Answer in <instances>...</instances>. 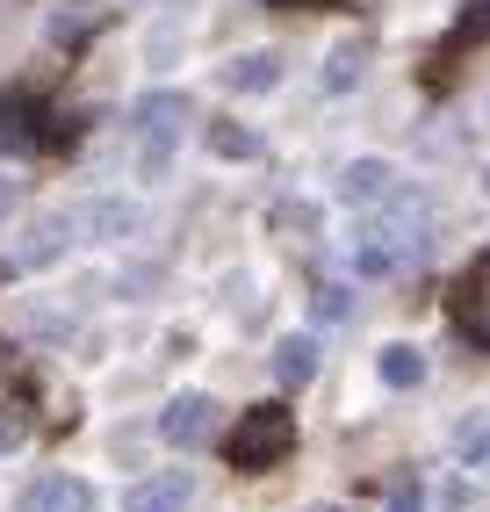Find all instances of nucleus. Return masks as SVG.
I'll use <instances>...</instances> for the list:
<instances>
[{
  "instance_id": "f257e3e1",
  "label": "nucleus",
  "mask_w": 490,
  "mask_h": 512,
  "mask_svg": "<svg viewBox=\"0 0 490 512\" xmlns=\"http://www.w3.org/2000/svg\"><path fill=\"white\" fill-rule=\"evenodd\" d=\"M296 448V412H282V404H253V412H238V426H231V440H224V455H231V469H274Z\"/></svg>"
},
{
  "instance_id": "f03ea898",
  "label": "nucleus",
  "mask_w": 490,
  "mask_h": 512,
  "mask_svg": "<svg viewBox=\"0 0 490 512\" xmlns=\"http://www.w3.org/2000/svg\"><path fill=\"white\" fill-rule=\"evenodd\" d=\"M375 231L397 246V260H404V267H418V260H426V231H433V210H426V195H404V188H397L390 202H382Z\"/></svg>"
},
{
  "instance_id": "7ed1b4c3",
  "label": "nucleus",
  "mask_w": 490,
  "mask_h": 512,
  "mask_svg": "<svg viewBox=\"0 0 490 512\" xmlns=\"http://www.w3.org/2000/svg\"><path fill=\"white\" fill-rule=\"evenodd\" d=\"M130 123H137V138H145V166L159 174L166 166V145L181 138V123H188V94H145L130 109Z\"/></svg>"
},
{
  "instance_id": "20e7f679",
  "label": "nucleus",
  "mask_w": 490,
  "mask_h": 512,
  "mask_svg": "<svg viewBox=\"0 0 490 512\" xmlns=\"http://www.w3.org/2000/svg\"><path fill=\"white\" fill-rule=\"evenodd\" d=\"M209 433H217V404H209L202 390H181L159 412V440H166V448H202Z\"/></svg>"
},
{
  "instance_id": "39448f33",
  "label": "nucleus",
  "mask_w": 490,
  "mask_h": 512,
  "mask_svg": "<svg viewBox=\"0 0 490 512\" xmlns=\"http://www.w3.org/2000/svg\"><path fill=\"white\" fill-rule=\"evenodd\" d=\"M454 325H462L476 347H490V253L469 260V275L454 282Z\"/></svg>"
},
{
  "instance_id": "423d86ee",
  "label": "nucleus",
  "mask_w": 490,
  "mask_h": 512,
  "mask_svg": "<svg viewBox=\"0 0 490 512\" xmlns=\"http://www.w3.org/2000/svg\"><path fill=\"white\" fill-rule=\"evenodd\" d=\"M390 195H397V166L390 159H354L339 174V202H346V210H382Z\"/></svg>"
},
{
  "instance_id": "0eeeda50",
  "label": "nucleus",
  "mask_w": 490,
  "mask_h": 512,
  "mask_svg": "<svg viewBox=\"0 0 490 512\" xmlns=\"http://www.w3.org/2000/svg\"><path fill=\"white\" fill-rule=\"evenodd\" d=\"M188 505H195V476L188 469H159V476L123 491V512H188Z\"/></svg>"
},
{
  "instance_id": "6e6552de",
  "label": "nucleus",
  "mask_w": 490,
  "mask_h": 512,
  "mask_svg": "<svg viewBox=\"0 0 490 512\" xmlns=\"http://www.w3.org/2000/svg\"><path fill=\"white\" fill-rule=\"evenodd\" d=\"M15 512H94V491L80 484V476H37Z\"/></svg>"
},
{
  "instance_id": "1a4fd4ad",
  "label": "nucleus",
  "mask_w": 490,
  "mask_h": 512,
  "mask_svg": "<svg viewBox=\"0 0 490 512\" xmlns=\"http://www.w3.org/2000/svg\"><path fill=\"white\" fill-rule=\"evenodd\" d=\"M73 224H87L94 238H137V231H145V210H137V202L101 195V202H87V210H80Z\"/></svg>"
},
{
  "instance_id": "9d476101",
  "label": "nucleus",
  "mask_w": 490,
  "mask_h": 512,
  "mask_svg": "<svg viewBox=\"0 0 490 512\" xmlns=\"http://www.w3.org/2000/svg\"><path fill=\"white\" fill-rule=\"evenodd\" d=\"M310 375H318V339H310V332L274 339V383H282V390H303Z\"/></svg>"
},
{
  "instance_id": "9b49d317",
  "label": "nucleus",
  "mask_w": 490,
  "mask_h": 512,
  "mask_svg": "<svg viewBox=\"0 0 490 512\" xmlns=\"http://www.w3.org/2000/svg\"><path fill=\"white\" fill-rule=\"evenodd\" d=\"M224 87H231V94H267V87H282V58H274V51H245V58L224 65Z\"/></svg>"
},
{
  "instance_id": "f8f14e48",
  "label": "nucleus",
  "mask_w": 490,
  "mask_h": 512,
  "mask_svg": "<svg viewBox=\"0 0 490 512\" xmlns=\"http://www.w3.org/2000/svg\"><path fill=\"white\" fill-rule=\"evenodd\" d=\"M375 375H382L390 390H418V383H426V354H418L411 339H390V347H382V361H375Z\"/></svg>"
},
{
  "instance_id": "ddd939ff",
  "label": "nucleus",
  "mask_w": 490,
  "mask_h": 512,
  "mask_svg": "<svg viewBox=\"0 0 490 512\" xmlns=\"http://www.w3.org/2000/svg\"><path fill=\"white\" fill-rule=\"evenodd\" d=\"M65 231H73V217H37V224H29V238H22V267H51L58 253H65Z\"/></svg>"
},
{
  "instance_id": "4468645a",
  "label": "nucleus",
  "mask_w": 490,
  "mask_h": 512,
  "mask_svg": "<svg viewBox=\"0 0 490 512\" xmlns=\"http://www.w3.org/2000/svg\"><path fill=\"white\" fill-rule=\"evenodd\" d=\"M454 462H462V469H490V412H462V419H454Z\"/></svg>"
},
{
  "instance_id": "2eb2a0df",
  "label": "nucleus",
  "mask_w": 490,
  "mask_h": 512,
  "mask_svg": "<svg viewBox=\"0 0 490 512\" xmlns=\"http://www.w3.org/2000/svg\"><path fill=\"white\" fill-rule=\"evenodd\" d=\"M397 267H404V260H397V246L368 224V231L354 238V275H361V282H382V275H397Z\"/></svg>"
},
{
  "instance_id": "dca6fc26",
  "label": "nucleus",
  "mask_w": 490,
  "mask_h": 512,
  "mask_svg": "<svg viewBox=\"0 0 490 512\" xmlns=\"http://www.w3.org/2000/svg\"><path fill=\"white\" fill-rule=\"evenodd\" d=\"M0 145L8 152H37L44 130H29V101H0Z\"/></svg>"
},
{
  "instance_id": "f3484780",
  "label": "nucleus",
  "mask_w": 490,
  "mask_h": 512,
  "mask_svg": "<svg viewBox=\"0 0 490 512\" xmlns=\"http://www.w3.org/2000/svg\"><path fill=\"white\" fill-rule=\"evenodd\" d=\"M209 152H217V159H253V152H260V130H245V123H209Z\"/></svg>"
},
{
  "instance_id": "a211bd4d",
  "label": "nucleus",
  "mask_w": 490,
  "mask_h": 512,
  "mask_svg": "<svg viewBox=\"0 0 490 512\" xmlns=\"http://www.w3.org/2000/svg\"><path fill=\"white\" fill-rule=\"evenodd\" d=\"M354 80H361V44H339V51H332V65H325V87H332V94H346Z\"/></svg>"
},
{
  "instance_id": "6ab92c4d",
  "label": "nucleus",
  "mask_w": 490,
  "mask_h": 512,
  "mask_svg": "<svg viewBox=\"0 0 490 512\" xmlns=\"http://www.w3.org/2000/svg\"><path fill=\"white\" fill-rule=\"evenodd\" d=\"M29 440V404H0V455Z\"/></svg>"
},
{
  "instance_id": "aec40b11",
  "label": "nucleus",
  "mask_w": 490,
  "mask_h": 512,
  "mask_svg": "<svg viewBox=\"0 0 490 512\" xmlns=\"http://www.w3.org/2000/svg\"><path fill=\"white\" fill-rule=\"evenodd\" d=\"M454 44H490V0H476V8L454 22Z\"/></svg>"
},
{
  "instance_id": "412c9836",
  "label": "nucleus",
  "mask_w": 490,
  "mask_h": 512,
  "mask_svg": "<svg viewBox=\"0 0 490 512\" xmlns=\"http://www.w3.org/2000/svg\"><path fill=\"white\" fill-rule=\"evenodd\" d=\"M426 505V484H418V476H397L390 484V512H418Z\"/></svg>"
},
{
  "instance_id": "4be33fe9",
  "label": "nucleus",
  "mask_w": 490,
  "mask_h": 512,
  "mask_svg": "<svg viewBox=\"0 0 490 512\" xmlns=\"http://www.w3.org/2000/svg\"><path fill=\"white\" fill-rule=\"evenodd\" d=\"M310 311H318L325 325H332V318H346V289H339V282H325L318 296H310Z\"/></svg>"
},
{
  "instance_id": "5701e85b",
  "label": "nucleus",
  "mask_w": 490,
  "mask_h": 512,
  "mask_svg": "<svg viewBox=\"0 0 490 512\" xmlns=\"http://www.w3.org/2000/svg\"><path fill=\"white\" fill-rule=\"evenodd\" d=\"M8 210H15V181L0 174V224H8Z\"/></svg>"
},
{
  "instance_id": "b1692460",
  "label": "nucleus",
  "mask_w": 490,
  "mask_h": 512,
  "mask_svg": "<svg viewBox=\"0 0 490 512\" xmlns=\"http://www.w3.org/2000/svg\"><path fill=\"white\" fill-rule=\"evenodd\" d=\"M310 512H361V505H310Z\"/></svg>"
},
{
  "instance_id": "393cba45",
  "label": "nucleus",
  "mask_w": 490,
  "mask_h": 512,
  "mask_svg": "<svg viewBox=\"0 0 490 512\" xmlns=\"http://www.w3.org/2000/svg\"><path fill=\"white\" fill-rule=\"evenodd\" d=\"M274 8H289V0H274Z\"/></svg>"
},
{
  "instance_id": "a878e982",
  "label": "nucleus",
  "mask_w": 490,
  "mask_h": 512,
  "mask_svg": "<svg viewBox=\"0 0 490 512\" xmlns=\"http://www.w3.org/2000/svg\"><path fill=\"white\" fill-rule=\"evenodd\" d=\"M0 368H8V354H0Z\"/></svg>"
},
{
  "instance_id": "bb28decb",
  "label": "nucleus",
  "mask_w": 490,
  "mask_h": 512,
  "mask_svg": "<svg viewBox=\"0 0 490 512\" xmlns=\"http://www.w3.org/2000/svg\"><path fill=\"white\" fill-rule=\"evenodd\" d=\"M483 116H490V101H483Z\"/></svg>"
},
{
  "instance_id": "cd10ccee",
  "label": "nucleus",
  "mask_w": 490,
  "mask_h": 512,
  "mask_svg": "<svg viewBox=\"0 0 490 512\" xmlns=\"http://www.w3.org/2000/svg\"><path fill=\"white\" fill-rule=\"evenodd\" d=\"M483 188H490V174H483Z\"/></svg>"
}]
</instances>
